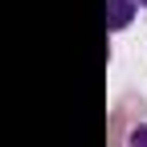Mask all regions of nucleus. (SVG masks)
Returning a JSON list of instances; mask_svg holds the SVG:
<instances>
[{"label":"nucleus","mask_w":147,"mask_h":147,"mask_svg":"<svg viewBox=\"0 0 147 147\" xmlns=\"http://www.w3.org/2000/svg\"><path fill=\"white\" fill-rule=\"evenodd\" d=\"M139 4H143V8H147V0H135V8H139Z\"/></svg>","instance_id":"3"},{"label":"nucleus","mask_w":147,"mask_h":147,"mask_svg":"<svg viewBox=\"0 0 147 147\" xmlns=\"http://www.w3.org/2000/svg\"><path fill=\"white\" fill-rule=\"evenodd\" d=\"M135 21V0H106V29L119 33Z\"/></svg>","instance_id":"1"},{"label":"nucleus","mask_w":147,"mask_h":147,"mask_svg":"<svg viewBox=\"0 0 147 147\" xmlns=\"http://www.w3.org/2000/svg\"><path fill=\"white\" fill-rule=\"evenodd\" d=\"M127 147H147V123H139L131 135H127Z\"/></svg>","instance_id":"2"}]
</instances>
